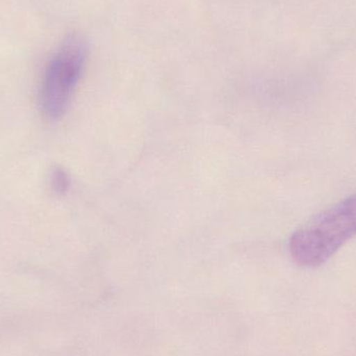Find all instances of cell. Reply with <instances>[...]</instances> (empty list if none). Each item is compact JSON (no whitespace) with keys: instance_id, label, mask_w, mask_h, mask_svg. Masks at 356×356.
Instances as JSON below:
<instances>
[{"instance_id":"obj_1","label":"cell","mask_w":356,"mask_h":356,"mask_svg":"<svg viewBox=\"0 0 356 356\" xmlns=\"http://www.w3.org/2000/svg\"><path fill=\"white\" fill-rule=\"evenodd\" d=\"M356 236V195L337 203L297 230L290 252L298 265L315 268L327 261L345 243Z\"/></svg>"},{"instance_id":"obj_2","label":"cell","mask_w":356,"mask_h":356,"mask_svg":"<svg viewBox=\"0 0 356 356\" xmlns=\"http://www.w3.org/2000/svg\"><path fill=\"white\" fill-rule=\"evenodd\" d=\"M87 58V46L81 35L69 37L52 58L41 90L42 111L51 120L66 113Z\"/></svg>"},{"instance_id":"obj_3","label":"cell","mask_w":356,"mask_h":356,"mask_svg":"<svg viewBox=\"0 0 356 356\" xmlns=\"http://www.w3.org/2000/svg\"><path fill=\"white\" fill-rule=\"evenodd\" d=\"M70 186V178L64 169L56 167L51 173V188L56 194H65Z\"/></svg>"}]
</instances>
